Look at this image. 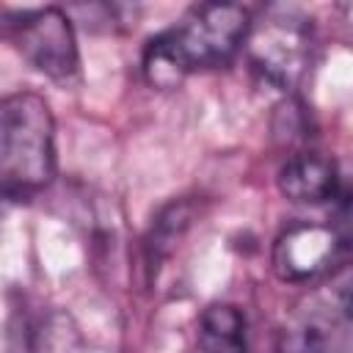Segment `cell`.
<instances>
[{
    "mask_svg": "<svg viewBox=\"0 0 353 353\" xmlns=\"http://www.w3.org/2000/svg\"><path fill=\"white\" fill-rule=\"evenodd\" d=\"M251 17L234 3H199L174 28L143 47V74L152 85L171 88L196 69L226 63L248 39Z\"/></svg>",
    "mask_w": 353,
    "mask_h": 353,
    "instance_id": "cell-1",
    "label": "cell"
},
{
    "mask_svg": "<svg viewBox=\"0 0 353 353\" xmlns=\"http://www.w3.org/2000/svg\"><path fill=\"white\" fill-rule=\"evenodd\" d=\"M55 176V121L44 97L17 91L0 99V193L30 196Z\"/></svg>",
    "mask_w": 353,
    "mask_h": 353,
    "instance_id": "cell-2",
    "label": "cell"
},
{
    "mask_svg": "<svg viewBox=\"0 0 353 353\" xmlns=\"http://www.w3.org/2000/svg\"><path fill=\"white\" fill-rule=\"evenodd\" d=\"M0 36L11 39L14 47L52 80H69L80 66L77 39L61 8H0Z\"/></svg>",
    "mask_w": 353,
    "mask_h": 353,
    "instance_id": "cell-3",
    "label": "cell"
},
{
    "mask_svg": "<svg viewBox=\"0 0 353 353\" xmlns=\"http://www.w3.org/2000/svg\"><path fill=\"white\" fill-rule=\"evenodd\" d=\"M345 240L336 226L295 223L273 245V270L281 281H309L334 262Z\"/></svg>",
    "mask_w": 353,
    "mask_h": 353,
    "instance_id": "cell-4",
    "label": "cell"
},
{
    "mask_svg": "<svg viewBox=\"0 0 353 353\" xmlns=\"http://www.w3.org/2000/svg\"><path fill=\"white\" fill-rule=\"evenodd\" d=\"M347 334V273L336 298L301 309L281 336L279 353H342Z\"/></svg>",
    "mask_w": 353,
    "mask_h": 353,
    "instance_id": "cell-5",
    "label": "cell"
},
{
    "mask_svg": "<svg viewBox=\"0 0 353 353\" xmlns=\"http://www.w3.org/2000/svg\"><path fill=\"white\" fill-rule=\"evenodd\" d=\"M248 39L251 61L270 83L290 85L301 74L306 55V33L301 28L287 19H273L259 33H248Z\"/></svg>",
    "mask_w": 353,
    "mask_h": 353,
    "instance_id": "cell-6",
    "label": "cell"
},
{
    "mask_svg": "<svg viewBox=\"0 0 353 353\" xmlns=\"http://www.w3.org/2000/svg\"><path fill=\"white\" fill-rule=\"evenodd\" d=\"M279 190L298 204H320L339 193V171L334 157L320 152H298L279 168Z\"/></svg>",
    "mask_w": 353,
    "mask_h": 353,
    "instance_id": "cell-7",
    "label": "cell"
},
{
    "mask_svg": "<svg viewBox=\"0 0 353 353\" xmlns=\"http://www.w3.org/2000/svg\"><path fill=\"white\" fill-rule=\"evenodd\" d=\"M245 317L232 303H212L199 317L196 353H245Z\"/></svg>",
    "mask_w": 353,
    "mask_h": 353,
    "instance_id": "cell-8",
    "label": "cell"
},
{
    "mask_svg": "<svg viewBox=\"0 0 353 353\" xmlns=\"http://www.w3.org/2000/svg\"><path fill=\"white\" fill-rule=\"evenodd\" d=\"M33 353H83V339L69 314L52 312L33 336Z\"/></svg>",
    "mask_w": 353,
    "mask_h": 353,
    "instance_id": "cell-9",
    "label": "cell"
}]
</instances>
